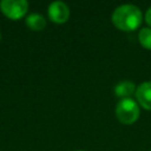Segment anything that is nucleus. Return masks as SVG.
<instances>
[{
    "label": "nucleus",
    "mask_w": 151,
    "mask_h": 151,
    "mask_svg": "<svg viewBox=\"0 0 151 151\" xmlns=\"http://www.w3.org/2000/svg\"><path fill=\"white\" fill-rule=\"evenodd\" d=\"M136 91V86L132 81L130 80H124V81H120L118 83L116 86H114V94L117 97H120L123 99L125 98H129L133 92Z\"/></svg>",
    "instance_id": "obj_6"
},
{
    "label": "nucleus",
    "mask_w": 151,
    "mask_h": 151,
    "mask_svg": "<svg viewBox=\"0 0 151 151\" xmlns=\"http://www.w3.org/2000/svg\"><path fill=\"white\" fill-rule=\"evenodd\" d=\"M48 17L55 24H64L70 18V8L63 1H54L48 6Z\"/></svg>",
    "instance_id": "obj_4"
},
{
    "label": "nucleus",
    "mask_w": 151,
    "mask_h": 151,
    "mask_svg": "<svg viewBox=\"0 0 151 151\" xmlns=\"http://www.w3.org/2000/svg\"><path fill=\"white\" fill-rule=\"evenodd\" d=\"M26 25L32 31H41L46 26V20L42 15H40L38 13H33V14H29L27 17Z\"/></svg>",
    "instance_id": "obj_7"
},
{
    "label": "nucleus",
    "mask_w": 151,
    "mask_h": 151,
    "mask_svg": "<svg viewBox=\"0 0 151 151\" xmlns=\"http://www.w3.org/2000/svg\"><path fill=\"white\" fill-rule=\"evenodd\" d=\"M138 39L144 48L151 50V28H142L139 31Z\"/></svg>",
    "instance_id": "obj_8"
},
{
    "label": "nucleus",
    "mask_w": 151,
    "mask_h": 151,
    "mask_svg": "<svg viewBox=\"0 0 151 151\" xmlns=\"http://www.w3.org/2000/svg\"><path fill=\"white\" fill-rule=\"evenodd\" d=\"M145 21H146V24L151 27V7L146 11V13H145Z\"/></svg>",
    "instance_id": "obj_9"
},
{
    "label": "nucleus",
    "mask_w": 151,
    "mask_h": 151,
    "mask_svg": "<svg viewBox=\"0 0 151 151\" xmlns=\"http://www.w3.org/2000/svg\"><path fill=\"white\" fill-rule=\"evenodd\" d=\"M78 151H84V150H78Z\"/></svg>",
    "instance_id": "obj_11"
},
{
    "label": "nucleus",
    "mask_w": 151,
    "mask_h": 151,
    "mask_svg": "<svg viewBox=\"0 0 151 151\" xmlns=\"http://www.w3.org/2000/svg\"><path fill=\"white\" fill-rule=\"evenodd\" d=\"M139 106L131 98L122 99L116 106V116L122 124H133L139 118Z\"/></svg>",
    "instance_id": "obj_2"
},
{
    "label": "nucleus",
    "mask_w": 151,
    "mask_h": 151,
    "mask_svg": "<svg viewBox=\"0 0 151 151\" xmlns=\"http://www.w3.org/2000/svg\"><path fill=\"white\" fill-rule=\"evenodd\" d=\"M0 9L8 19L19 20L26 14L28 2L26 0H2L0 2Z\"/></svg>",
    "instance_id": "obj_3"
},
{
    "label": "nucleus",
    "mask_w": 151,
    "mask_h": 151,
    "mask_svg": "<svg viewBox=\"0 0 151 151\" xmlns=\"http://www.w3.org/2000/svg\"><path fill=\"white\" fill-rule=\"evenodd\" d=\"M136 97L144 109L151 111V81L142 83L136 90Z\"/></svg>",
    "instance_id": "obj_5"
},
{
    "label": "nucleus",
    "mask_w": 151,
    "mask_h": 151,
    "mask_svg": "<svg viewBox=\"0 0 151 151\" xmlns=\"http://www.w3.org/2000/svg\"><path fill=\"white\" fill-rule=\"evenodd\" d=\"M0 39H1V33H0Z\"/></svg>",
    "instance_id": "obj_10"
},
{
    "label": "nucleus",
    "mask_w": 151,
    "mask_h": 151,
    "mask_svg": "<svg viewBox=\"0 0 151 151\" xmlns=\"http://www.w3.org/2000/svg\"><path fill=\"white\" fill-rule=\"evenodd\" d=\"M143 20L140 9L134 5H122L117 7L112 13L113 25L122 31H134L137 29Z\"/></svg>",
    "instance_id": "obj_1"
}]
</instances>
